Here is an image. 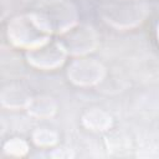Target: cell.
I'll list each match as a JSON object with an SVG mask.
<instances>
[{
  "mask_svg": "<svg viewBox=\"0 0 159 159\" xmlns=\"http://www.w3.org/2000/svg\"><path fill=\"white\" fill-rule=\"evenodd\" d=\"M104 73L101 63L93 60H80L68 68V77L77 84H93L98 82Z\"/></svg>",
  "mask_w": 159,
  "mask_h": 159,
  "instance_id": "5b68a950",
  "label": "cell"
},
{
  "mask_svg": "<svg viewBox=\"0 0 159 159\" xmlns=\"http://www.w3.org/2000/svg\"><path fill=\"white\" fill-rule=\"evenodd\" d=\"M83 123L88 128H93L96 130H103L111 124V118L101 111H92L83 117Z\"/></svg>",
  "mask_w": 159,
  "mask_h": 159,
  "instance_id": "8992f818",
  "label": "cell"
},
{
  "mask_svg": "<svg viewBox=\"0 0 159 159\" xmlns=\"http://www.w3.org/2000/svg\"><path fill=\"white\" fill-rule=\"evenodd\" d=\"M29 108H30L29 111L37 117L51 116L55 112V104L51 101V98H43V97H39L36 99L30 101Z\"/></svg>",
  "mask_w": 159,
  "mask_h": 159,
  "instance_id": "52a82bcc",
  "label": "cell"
},
{
  "mask_svg": "<svg viewBox=\"0 0 159 159\" xmlns=\"http://www.w3.org/2000/svg\"><path fill=\"white\" fill-rule=\"evenodd\" d=\"M34 14L51 34H63L76 24L75 9L65 0H46Z\"/></svg>",
  "mask_w": 159,
  "mask_h": 159,
  "instance_id": "7a4b0ae2",
  "label": "cell"
},
{
  "mask_svg": "<svg viewBox=\"0 0 159 159\" xmlns=\"http://www.w3.org/2000/svg\"><path fill=\"white\" fill-rule=\"evenodd\" d=\"M66 51L58 42L50 43L48 41L27 51V60L31 65L39 68H55L63 62Z\"/></svg>",
  "mask_w": 159,
  "mask_h": 159,
  "instance_id": "3957f363",
  "label": "cell"
},
{
  "mask_svg": "<svg viewBox=\"0 0 159 159\" xmlns=\"http://www.w3.org/2000/svg\"><path fill=\"white\" fill-rule=\"evenodd\" d=\"M158 39H159V25H158Z\"/></svg>",
  "mask_w": 159,
  "mask_h": 159,
  "instance_id": "9c48e42d",
  "label": "cell"
},
{
  "mask_svg": "<svg viewBox=\"0 0 159 159\" xmlns=\"http://www.w3.org/2000/svg\"><path fill=\"white\" fill-rule=\"evenodd\" d=\"M62 35L63 39L62 41H60V43L62 45L66 52L73 55H82L88 51H92L93 46L96 45L94 32L88 26H73Z\"/></svg>",
  "mask_w": 159,
  "mask_h": 159,
  "instance_id": "277c9868",
  "label": "cell"
},
{
  "mask_svg": "<svg viewBox=\"0 0 159 159\" xmlns=\"http://www.w3.org/2000/svg\"><path fill=\"white\" fill-rule=\"evenodd\" d=\"M7 35L9 39L16 46L31 50L50 41L48 37L51 32L42 25L39 17L32 12L14 19L11 24H9Z\"/></svg>",
  "mask_w": 159,
  "mask_h": 159,
  "instance_id": "6da1fadb",
  "label": "cell"
},
{
  "mask_svg": "<svg viewBox=\"0 0 159 159\" xmlns=\"http://www.w3.org/2000/svg\"><path fill=\"white\" fill-rule=\"evenodd\" d=\"M55 139V134L48 130H39L35 135V142L37 144H52Z\"/></svg>",
  "mask_w": 159,
  "mask_h": 159,
  "instance_id": "ba28073f",
  "label": "cell"
}]
</instances>
